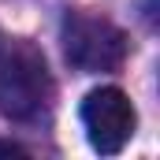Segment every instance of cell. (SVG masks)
<instances>
[{
    "instance_id": "6da1fadb",
    "label": "cell",
    "mask_w": 160,
    "mask_h": 160,
    "mask_svg": "<svg viewBox=\"0 0 160 160\" xmlns=\"http://www.w3.org/2000/svg\"><path fill=\"white\" fill-rule=\"evenodd\" d=\"M52 101L48 63L38 45L4 41L0 45V112L15 123H34Z\"/></svg>"
},
{
    "instance_id": "3957f363",
    "label": "cell",
    "mask_w": 160,
    "mask_h": 160,
    "mask_svg": "<svg viewBox=\"0 0 160 160\" xmlns=\"http://www.w3.org/2000/svg\"><path fill=\"white\" fill-rule=\"evenodd\" d=\"M134 104L130 97L123 93L119 86H101L93 93H86L82 101V127H86V138L97 153L112 157L119 153L123 145L134 138Z\"/></svg>"
},
{
    "instance_id": "277c9868",
    "label": "cell",
    "mask_w": 160,
    "mask_h": 160,
    "mask_svg": "<svg viewBox=\"0 0 160 160\" xmlns=\"http://www.w3.org/2000/svg\"><path fill=\"white\" fill-rule=\"evenodd\" d=\"M0 157H22V149L11 145V142H0Z\"/></svg>"
},
{
    "instance_id": "7a4b0ae2",
    "label": "cell",
    "mask_w": 160,
    "mask_h": 160,
    "mask_svg": "<svg viewBox=\"0 0 160 160\" xmlns=\"http://www.w3.org/2000/svg\"><path fill=\"white\" fill-rule=\"evenodd\" d=\"M63 56L71 67L78 71H116L127 60V34L116 22L101 19V15H86V11H71L63 19Z\"/></svg>"
}]
</instances>
